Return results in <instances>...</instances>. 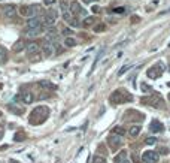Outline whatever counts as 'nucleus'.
Wrapping results in <instances>:
<instances>
[{"label":"nucleus","instance_id":"nucleus-27","mask_svg":"<svg viewBox=\"0 0 170 163\" xmlns=\"http://www.w3.org/2000/svg\"><path fill=\"white\" fill-rule=\"evenodd\" d=\"M131 68H133L131 64H124L123 68H121L119 70H118V76H123V75L125 74V72H129V70H130Z\"/></svg>","mask_w":170,"mask_h":163},{"label":"nucleus","instance_id":"nucleus-5","mask_svg":"<svg viewBox=\"0 0 170 163\" xmlns=\"http://www.w3.org/2000/svg\"><path fill=\"white\" fill-rule=\"evenodd\" d=\"M143 103H146V105H149V106H152V108H164V102L163 99L160 97V96H151V97H145V99H142Z\"/></svg>","mask_w":170,"mask_h":163},{"label":"nucleus","instance_id":"nucleus-33","mask_svg":"<svg viewBox=\"0 0 170 163\" xmlns=\"http://www.w3.org/2000/svg\"><path fill=\"white\" fill-rule=\"evenodd\" d=\"M145 142L148 144V145H154V144L157 142V138H154V136H149V138H148V139H146Z\"/></svg>","mask_w":170,"mask_h":163},{"label":"nucleus","instance_id":"nucleus-29","mask_svg":"<svg viewBox=\"0 0 170 163\" xmlns=\"http://www.w3.org/2000/svg\"><path fill=\"white\" fill-rule=\"evenodd\" d=\"M61 11H63V12L70 11V6H69V2H67V0H61Z\"/></svg>","mask_w":170,"mask_h":163},{"label":"nucleus","instance_id":"nucleus-12","mask_svg":"<svg viewBox=\"0 0 170 163\" xmlns=\"http://www.w3.org/2000/svg\"><path fill=\"white\" fill-rule=\"evenodd\" d=\"M20 99H21V102H24L26 105H30L34 100V94L32 91H22L20 94Z\"/></svg>","mask_w":170,"mask_h":163},{"label":"nucleus","instance_id":"nucleus-11","mask_svg":"<svg viewBox=\"0 0 170 163\" xmlns=\"http://www.w3.org/2000/svg\"><path fill=\"white\" fill-rule=\"evenodd\" d=\"M3 15L6 18H14L15 15H17V8H15V5H6V6L3 8Z\"/></svg>","mask_w":170,"mask_h":163},{"label":"nucleus","instance_id":"nucleus-8","mask_svg":"<svg viewBox=\"0 0 170 163\" xmlns=\"http://www.w3.org/2000/svg\"><path fill=\"white\" fill-rule=\"evenodd\" d=\"M108 144L112 150H118L123 145V138L121 136H116V135H110V136H108Z\"/></svg>","mask_w":170,"mask_h":163},{"label":"nucleus","instance_id":"nucleus-21","mask_svg":"<svg viewBox=\"0 0 170 163\" xmlns=\"http://www.w3.org/2000/svg\"><path fill=\"white\" fill-rule=\"evenodd\" d=\"M26 48V43H24V41H17L14 43V47H12V49H14L15 53H20V51H22Z\"/></svg>","mask_w":170,"mask_h":163},{"label":"nucleus","instance_id":"nucleus-31","mask_svg":"<svg viewBox=\"0 0 170 163\" xmlns=\"http://www.w3.org/2000/svg\"><path fill=\"white\" fill-rule=\"evenodd\" d=\"M140 87H142V90L145 91V93H152V87H149V85H146L145 82H143V84H140Z\"/></svg>","mask_w":170,"mask_h":163},{"label":"nucleus","instance_id":"nucleus-4","mask_svg":"<svg viewBox=\"0 0 170 163\" xmlns=\"http://www.w3.org/2000/svg\"><path fill=\"white\" fill-rule=\"evenodd\" d=\"M58 18V12L55 11V9H49L46 14L43 15V24L48 26V27H52L55 24V21Z\"/></svg>","mask_w":170,"mask_h":163},{"label":"nucleus","instance_id":"nucleus-9","mask_svg":"<svg viewBox=\"0 0 170 163\" xmlns=\"http://www.w3.org/2000/svg\"><path fill=\"white\" fill-rule=\"evenodd\" d=\"M27 26L28 28L42 27V18L41 17H30V18H27Z\"/></svg>","mask_w":170,"mask_h":163},{"label":"nucleus","instance_id":"nucleus-36","mask_svg":"<svg viewBox=\"0 0 170 163\" xmlns=\"http://www.w3.org/2000/svg\"><path fill=\"white\" fill-rule=\"evenodd\" d=\"M43 3H45L46 6H49V5H52V3H55V0H43Z\"/></svg>","mask_w":170,"mask_h":163},{"label":"nucleus","instance_id":"nucleus-23","mask_svg":"<svg viewBox=\"0 0 170 163\" xmlns=\"http://www.w3.org/2000/svg\"><path fill=\"white\" fill-rule=\"evenodd\" d=\"M63 20L66 21V23H69V24H70L72 21L75 20V15L72 14L70 11H66V12H63Z\"/></svg>","mask_w":170,"mask_h":163},{"label":"nucleus","instance_id":"nucleus-40","mask_svg":"<svg viewBox=\"0 0 170 163\" xmlns=\"http://www.w3.org/2000/svg\"><path fill=\"white\" fill-rule=\"evenodd\" d=\"M169 99H170V94H169Z\"/></svg>","mask_w":170,"mask_h":163},{"label":"nucleus","instance_id":"nucleus-35","mask_svg":"<svg viewBox=\"0 0 170 163\" xmlns=\"http://www.w3.org/2000/svg\"><path fill=\"white\" fill-rule=\"evenodd\" d=\"M93 23H94V18H87V20L84 21V26H85V27H88V26H91Z\"/></svg>","mask_w":170,"mask_h":163},{"label":"nucleus","instance_id":"nucleus-34","mask_svg":"<svg viewBox=\"0 0 170 163\" xmlns=\"http://www.w3.org/2000/svg\"><path fill=\"white\" fill-rule=\"evenodd\" d=\"M63 34H64V36H66V38H69V36H70V34L73 33V32H72V28H63V32H61Z\"/></svg>","mask_w":170,"mask_h":163},{"label":"nucleus","instance_id":"nucleus-30","mask_svg":"<svg viewBox=\"0 0 170 163\" xmlns=\"http://www.w3.org/2000/svg\"><path fill=\"white\" fill-rule=\"evenodd\" d=\"M24 139H26V135H24V133H17L15 138H14L15 142H18V141H24Z\"/></svg>","mask_w":170,"mask_h":163},{"label":"nucleus","instance_id":"nucleus-6","mask_svg":"<svg viewBox=\"0 0 170 163\" xmlns=\"http://www.w3.org/2000/svg\"><path fill=\"white\" fill-rule=\"evenodd\" d=\"M142 160L143 163H157L158 160H160V154L157 153V151H145L142 156Z\"/></svg>","mask_w":170,"mask_h":163},{"label":"nucleus","instance_id":"nucleus-3","mask_svg":"<svg viewBox=\"0 0 170 163\" xmlns=\"http://www.w3.org/2000/svg\"><path fill=\"white\" fill-rule=\"evenodd\" d=\"M163 72H164V63L163 61H157L154 66H151L148 69V76H149L151 79H158Z\"/></svg>","mask_w":170,"mask_h":163},{"label":"nucleus","instance_id":"nucleus-1","mask_svg":"<svg viewBox=\"0 0 170 163\" xmlns=\"http://www.w3.org/2000/svg\"><path fill=\"white\" fill-rule=\"evenodd\" d=\"M48 115H49V109L46 106H36L32 111L28 121H30V124H33V126H39V124H42V123L46 120Z\"/></svg>","mask_w":170,"mask_h":163},{"label":"nucleus","instance_id":"nucleus-19","mask_svg":"<svg viewBox=\"0 0 170 163\" xmlns=\"http://www.w3.org/2000/svg\"><path fill=\"white\" fill-rule=\"evenodd\" d=\"M140 130H142V127L139 124H133V126H130L129 133H130V136H137L140 133Z\"/></svg>","mask_w":170,"mask_h":163},{"label":"nucleus","instance_id":"nucleus-7","mask_svg":"<svg viewBox=\"0 0 170 163\" xmlns=\"http://www.w3.org/2000/svg\"><path fill=\"white\" fill-rule=\"evenodd\" d=\"M70 12L75 15V17H79V15H81V17H85V15H87V11H85V9H82L78 0H75V2H72V3H70Z\"/></svg>","mask_w":170,"mask_h":163},{"label":"nucleus","instance_id":"nucleus-15","mask_svg":"<svg viewBox=\"0 0 170 163\" xmlns=\"http://www.w3.org/2000/svg\"><path fill=\"white\" fill-rule=\"evenodd\" d=\"M7 111H11V112L15 114V115H21V114H24V108H21V106L15 105V103H9V105H7Z\"/></svg>","mask_w":170,"mask_h":163},{"label":"nucleus","instance_id":"nucleus-16","mask_svg":"<svg viewBox=\"0 0 170 163\" xmlns=\"http://www.w3.org/2000/svg\"><path fill=\"white\" fill-rule=\"evenodd\" d=\"M163 124L160 121H157V120H154V121L151 123V126H149V130L152 132V133H158V132H163Z\"/></svg>","mask_w":170,"mask_h":163},{"label":"nucleus","instance_id":"nucleus-39","mask_svg":"<svg viewBox=\"0 0 170 163\" xmlns=\"http://www.w3.org/2000/svg\"><path fill=\"white\" fill-rule=\"evenodd\" d=\"M169 87H170V82H169Z\"/></svg>","mask_w":170,"mask_h":163},{"label":"nucleus","instance_id":"nucleus-32","mask_svg":"<svg viewBox=\"0 0 170 163\" xmlns=\"http://www.w3.org/2000/svg\"><path fill=\"white\" fill-rule=\"evenodd\" d=\"M104 28H106V26H104V24H97V26L94 27V32L100 33V32H104Z\"/></svg>","mask_w":170,"mask_h":163},{"label":"nucleus","instance_id":"nucleus-13","mask_svg":"<svg viewBox=\"0 0 170 163\" xmlns=\"http://www.w3.org/2000/svg\"><path fill=\"white\" fill-rule=\"evenodd\" d=\"M42 53L46 55V57H51V55L55 53V47L52 45V43H48V42H45V43L42 45Z\"/></svg>","mask_w":170,"mask_h":163},{"label":"nucleus","instance_id":"nucleus-14","mask_svg":"<svg viewBox=\"0 0 170 163\" xmlns=\"http://www.w3.org/2000/svg\"><path fill=\"white\" fill-rule=\"evenodd\" d=\"M114 163H130L129 157H127V151H119L118 154L115 156V159H114Z\"/></svg>","mask_w":170,"mask_h":163},{"label":"nucleus","instance_id":"nucleus-38","mask_svg":"<svg viewBox=\"0 0 170 163\" xmlns=\"http://www.w3.org/2000/svg\"><path fill=\"white\" fill-rule=\"evenodd\" d=\"M85 3H95V2H99V0H84Z\"/></svg>","mask_w":170,"mask_h":163},{"label":"nucleus","instance_id":"nucleus-25","mask_svg":"<svg viewBox=\"0 0 170 163\" xmlns=\"http://www.w3.org/2000/svg\"><path fill=\"white\" fill-rule=\"evenodd\" d=\"M30 11H32V17H39V14H41V6L39 5H32Z\"/></svg>","mask_w":170,"mask_h":163},{"label":"nucleus","instance_id":"nucleus-28","mask_svg":"<svg viewBox=\"0 0 170 163\" xmlns=\"http://www.w3.org/2000/svg\"><path fill=\"white\" fill-rule=\"evenodd\" d=\"M93 163H106V159L102 156H94L93 157Z\"/></svg>","mask_w":170,"mask_h":163},{"label":"nucleus","instance_id":"nucleus-37","mask_svg":"<svg viewBox=\"0 0 170 163\" xmlns=\"http://www.w3.org/2000/svg\"><path fill=\"white\" fill-rule=\"evenodd\" d=\"M3 133H5V129H3V127H2V126H0V139H2V138H3Z\"/></svg>","mask_w":170,"mask_h":163},{"label":"nucleus","instance_id":"nucleus-26","mask_svg":"<svg viewBox=\"0 0 170 163\" xmlns=\"http://www.w3.org/2000/svg\"><path fill=\"white\" fill-rule=\"evenodd\" d=\"M7 60V53H6V49L3 47H0V64L2 63H5V61Z\"/></svg>","mask_w":170,"mask_h":163},{"label":"nucleus","instance_id":"nucleus-17","mask_svg":"<svg viewBox=\"0 0 170 163\" xmlns=\"http://www.w3.org/2000/svg\"><path fill=\"white\" fill-rule=\"evenodd\" d=\"M39 85H41L43 90H48V91H54L57 87H55L54 84L51 81H46V79H43V81H39Z\"/></svg>","mask_w":170,"mask_h":163},{"label":"nucleus","instance_id":"nucleus-20","mask_svg":"<svg viewBox=\"0 0 170 163\" xmlns=\"http://www.w3.org/2000/svg\"><path fill=\"white\" fill-rule=\"evenodd\" d=\"M63 43H64V47H67V48H73V47H76V43H78V42H76L75 38L69 36V38H66V39H64V42H63Z\"/></svg>","mask_w":170,"mask_h":163},{"label":"nucleus","instance_id":"nucleus-2","mask_svg":"<svg viewBox=\"0 0 170 163\" xmlns=\"http://www.w3.org/2000/svg\"><path fill=\"white\" fill-rule=\"evenodd\" d=\"M109 100H110L112 103L121 105V103H125V102H131V100H133V96L130 94L127 90L118 89V90H115L112 94L109 96Z\"/></svg>","mask_w":170,"mask_h":163},{"label":"nucleus","instance_id":"nucleus-18","mask_svg":"<svg viewBox=\"0 0 170 163\" xmlns=\"http://www.w3.org/2000/svg\"><path fill=\"white\" fill-rule=\"evenodd\" d=\"M20 15H22V17H32V11H30V6L28 5H22V6H20Z\"/></svg>","mask_w":170,"mask_h":163},{"label":"nucleus","instance_id":"nucleus-22","mask_svg":"<svg viewBox=\"0 0 170 163\" xmlns=\"http://www.w3.org/2000/svg\"><path fill=\"white\" fill-rule=\"evenodd\" d=\"M112 135H116V136H121V138H123V136L125 135V129L121 127V126H115V127L112 129Z\"/></svg>","mask_w":170,"mask_h":163},{"label":"nucleus","instance_id":"nucleus-10","mask_svg":"<svg viewBox=\"0 0 170 163\" xmlns=\"http://www.w3.org/2000/svg\"><path fill=\"white\" fill-rule=\"evenodd\" d=\"M26 49H27L28 55H33V54H37L41 51V47H39L37 42H28L27 45H26Z\"/></svg>","mask_w":170,"mask_h":163},{"label":"nucleus","instance_id":"nucleus-24","mask_svg":"<svg viewBox=\"0 0 170 163\" xmlns=\"http://www.w3.org/2000/svg\"><path fill=\"white\" fill-rule=\"evenodd\" d=\"M43 32V27H36V28H28L27 30V36H37Z\"/></svg>","mask_w":170,"mask_h":163}]
</instances>
